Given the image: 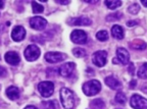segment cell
Returning a JSON list of instances; mask_svg holds the SVG:
<instances>
[{"mask_svg": "<svg viewBox=\"0 0 147 109\" xmlns=\"http://www.w3.org/2000/svg\"><path fill=\"white\" fill-rule=\"evenodd\" d=\"M60 101L62 106L65 109H71L75 105V96L74 93L67 88H62L60 90Z\"/></svg>", "mask_w": 147, "mask_h": 109, "instance_id": "6da1fadb", "label": "cell"}, {"mask_svg": "<svg viewBox=\"0 0 147 109\" xmlns=\"http://www.w3.org/2000/svg\"><path fill=\"white\" fill-rule=\"evenodd\" d=\"M101 90V84L96 80H92L83 85V92L87 96H94Z\"/></svg>", "mask_w": 147, "mask_h": 109, "instance_id": "7a4b0ae2", "label": "cell"}, {"mask_svg": "<svg viewBox=\"0 0 147 109\" xmlns=\"http://www.w3.org/2000/svg\"><path fill=\"white\" fill-rule=\"evenodd\" d=\"M40 53H41V51H40L39 47L32 44V45H29L26 48L24 54H25V57L28 61H35L40 56Z\"/></svg>", "mask_w": 147, "mask_h": 109, "instance_id": "3957f363", "label": "cell"}, {"mask_svg": "<svg viewBox=\"0 0 147 109\" xmlns=\"http://www.w3.org/2000/svg\"><path fill=\"white\" fill-rule=\"evenodd\" d=\"M38 90H39V93L43 97H49V96H51L53 94L54 85H53V83L49 82V81H45V82H42L38 85Z\"/></svg>", "mask_w": 147, "mask_h": 109, "instance_id": "277c9868", "label": "cell"}, {"mask_svg": "<svg viewBox=\"0 0 147 109\" xmlns=\"http://www.w3.org/2000/svg\"><path fill=\"white\" fill-rule=\"evenodd\" d=\"M107 53L106 51L103 50H100V51H97L93 54L92 56V61L95 65H97L98 67H102V66L105 65L106 61H107Z\"/></svg>", "mask_w": 147, "mask_h": 109, "instance_id": "5b68a950", "label": "cell"}, {"mask_svg": "<svg viewBox=\"0 0 147 109\" xmlns=\"http://www.w3.org/2000/svg\"><path fill=\"white\" fill-rule=\"evenodd\" d=\"M130 104L134 109H145L147 108V99L139 95H133L130 100Z\"/></svg>", "mask_w": 147, "mask_h": 109, "instance_id": "8992f818", "label": "cell"}, {"mask_svg": "<svg viewBox=\"0 0 147 109\" xmlns=\"http://www.w3.org/2000/svg\"><path fill=\"white\" fill-rule=\"evenodd\" d=\"M44 57L46 61L49 63H57L67 58V55L61 52H47Z\"/></svg>", "mask_w": 147, "mask_h": 109, "instance_id": "52a82bcc", "label": "cell"}, {"mask_svg": "<svg viewBox=\"0 0 147 109\" xmlns=\"http://www.w3.org/2000/svg\"><path fill=\"white\" fill-rule=\"evenodd\" d=\"M71 39L76 44H85L87 41V34L82 30H75L71 34Z\"/></svg>", "mask_w": 147, "mask_h": 109, "instance_id": "ba28073f", "label": "cell"}, {"mask_svg": "<svg viewBox=\"0 0 147 109\" xmlns=\"http://www.w3.org/2000/svg\"><path fill=\"white\" fill-rule=\"evenodd\" d=\"M75 68H76V64L74 63V62H67V63H64L60 66L59 69H58V73L62 77H69L73 75Z\"/></svg>", "mask_w": 147, "mask_h": 109, "instance_id": "9c48e42d", "label": "cell"}, {"mask_svg": "<svg viewBox=\"0 0 147 109\" xmlns=\"http://www.w3.org/2000/svg\"><path fill=\"white\" fill-rule=\"evenodd\" d=\"M30 26L35 30L41 31L44 30L47 26V21L45 18L41 17V16H34L30 20Z\"/></svg>", "mask_w": 147, "mask_h": 109, "instance_id": "30bf717a", "label": "cell"}, {"mask_svg": "<svg viewBox=\"0 0 147 109\" xmlns=\"http://www.w3.org/2000/svg\"><path fill=\"white\" fill-rule=\"evenodd\" d=\"M26 37V30L21 26H16L13 28L11 32V38L13 41L20 42Z\"/></svg>", "mask_w": 147, "mask_h": 109, "instance_id": "8fae6325", "label": "cell"}, {"mask_svg": "<svg viewBox=\"0 0 147 109\" xmlns=\"http://www.w3.org/2000/svg\"><path fill=\"white\" fill-rule=\"evenodd\" d=\"M117 57L119 62L123 64H127L130 60V55L129 52L125 49V48H117Z\"/></svg>", "mask_w": 147, "mask_h": 109, "instance_id": "7c38bea8", "label": "cell"}, {"mask_svg": "<svg viewBox=\"0 0 147 109\" xmlns=\"http://www.w3.org/2000/svg\"><path fill=\"white\" fill-rule=\"evenodd\" d=\"M20 56L16 52L14 51H8L7 53H5V61L7 63L11 64V65H16V64L20 63Z\"/></svg>", "mask_w": 147, "mask_h": 109, "instance_id": "4fadbf2b", "label": "cell"}, {"mask_svg": "<svg viewBox=\"0 0 147 109\" xmlns=\"http://www.w3.org/2000/svg\"><path fill=\"white\" fill-rule=\"evenodd\" d=\"M69 25L71 26H90L92 24V21L86 16H80V17L73 18L69 22Z\"/></svg>", "mask_w": 147, "mask_h": 109, "instance_id": "5bb4252c", "label": "cell"}, {"mask_svg": "<svg viewBox=\"0 0 147 109\" xmlns=\"http://www.w3.org/2000/svg\"><path fill=\"white\" fill-rule=\"evenodd\" d=\"M105 84L107 85L110 89H113V90H117V89H119V87L122 86V84L119 83V81L117 80V79H115V77H113V75L105 77Z\"/></svg>", "mask_w": 147, "mask_h": 109, "instance_id": "9a60e30c", "label": "cell"}, {"mask_svg": "<svg viewBox=\"0 0 147 109\" xmlns=\"http://www.w3.org/2000/svg\"><path fill=\"white\" fill-rule=\"evenodd\" d=\"M6 95L8 96L9 99H11V100H16L18 99L20 97V91H18V89L14 86H11L7 88L6 90Z\"/></svg>", "mask_w": 147, "mask_h": 109, "instance_id": "2e32d148", "label": "cell"}, {"mask_svg": "<svg viewBox=\"0 0 147 109\" xmlns=\"http://www.w3.org/2000/svg\"><path fill=\"white\" fill-rule=\"evenodd\" d=\"M111 34H113V36L115 37V39H119V40H121V39L124 38V30H123V28L121 27V26H113V28H111Z\"/></svg>", "mask_w": 147, "mask_h": 109, "instance_id": "e0dca14e", "label": "cell"}, {"mask_svg": "<svg viewBox=\"0 0 147 109\" xmlns=\"http://www.w3.org/2000/svg\"><path fill=\"white\" fill-rule=\"evenodd\" d=\"M129 45H130V47H131L132 49H135V50H144L145 48L147 47L146 43L143 42L142 40H134V41L131 42Z\"/></svg>", "mask_w": 147, "mask_h": 109, "instance_id": "ac0fdd59", "label": "cell"}, {"mask_svg": "<svg viewBox=\"0 0 147 109\" xmlns=\"http://www.w3.org/2000/svg\"><path fill=\"white\" fill-rule=\"evenodd\" d=\"M41 105L44 109H57L58 108V102L56 100L43 101V102L41 103Z\"/></svg>", "mask_w": 147, "mask_h": 109, "instance_id": "d6986e66", "label": "cell"}, {"mask_svg": "<svg viewBox=\"0 0 147 109\" xmlns=\"http://www.w3.org/2000/svg\"><path fill=\"white\" fill-rule=\"evenodd\" d=\"M137 75L140 79H147V62L146 63H143L142 65L140 66V68L138 69V73H137Z\"/></svg>", "mask_w": 147, "mask_h": 109, "instance_id": "ffe728a7", "label": "cell"}, {"mask_svg": "<svg viewBox=\"0 0 147 109\" xmlns=\"http://www.w3.org/2000/svg\"><path fill=\"white\" fill-rule=\"evenodd\" d=\"M105 5L109 9H115L122 5V1H119V0H115V1H111V0H110V1H105Z\"/></svg>", "mask_w": 147, "mask_h": 109, "instance_id": "44dd1931", "label": "cell"}, {"mask_svg": "<svg viewBox=\"0 0 147 109\" xmlns=\"http://www.w3.org/2000/svg\"><path fill=\"white\" fill-rule=\"evenodd\" d=\"M123 16V14L121 12H115V13L108 14L106 16V21L107 22H113V21H119L121 20V17Z\"/></svg>", "mask_w": 147, "mask_h": 109, "instance_id": "7402d4cb", "label": "cell"}, {"mask_svg": "<svg viewBox=\"0 0 147 109\" xmlns=\"http://www.w3.org/2000/svg\"><path fill=\"white\" fill-rule=\"evenodd\" d=\"M126 95H125L123 92H119V93L115 95V101H117L119 104H125L126 103Z\"/></svg>", "mask_w": 147, "mask_h": 109, "instance_id": "603a6c76", "label": "cell"}, {"mask_svg": "<svg viewBox=\"0 0 147 109\" xmlns=\"http://www.w3.org/2000/svg\"><path fill=\"white\" fill-rule=\"evenodd\" d=\"M32 7H33V12H34V13H41L44 10V7L42 6L41 4H39L38 2H35V1L32 3Z\"/></svg>", "mask_w": 147, "mask_h": 109, "instance_id": "cb8c5ba5", "label": "cell"}, {"mask_svg": "<svg viewBox=\"0 0 147 109\" xmlns=\"http://www.w3.org/2000/svg\"><path fill=\"white\" fill-rule=\"evenodd\" d=\"M96 38L98 39L99 41H106L108 39V33L106 31H99L96 34Z\"/></svg>", "mask_w": 147, "mask_h": 109, "instance_id": "d4e9b609", "label": "cell"}, {"mask_svg": "<svg viewBox=\"0 0 147 109\" xmlns=\"http://www.w3.org/2000/svg\"><path fill=\"white\" fill-rule=\"evenodd\" d=\"M73 54L78 58H81V57H84L86 55V51L82 48H75L73 50Z\"/></svg>", "mask_w": 147, "mask_h": 109, "instance_id": "484cf974", "label": "cell"}, {"mask_svg": "<svg viewBox=\"0 0 147 109\" xmlns=\"http://www.w3.org/2000/svg\"><path fill=\"white\" fill-rule=\"evenodd\" d=\"M139 10H140V6H139V4H137V3H134V4L130 5L128 8V11L132 14H137L138 12H139Z\"/></svg>", "mask_w": 147, "mask_h": 109, "instance_id": "4316f807", "label": "cell"}, {"mask_svg": "<svg viewBox=\"0 0 147 109\" xmlns=\"http://www.w3.org/2000/svg\"><path fill=\"white\" fill-rule=\"evenodd\" d=\"M92 105L94 107H104V102L101 99H96L92 102Z\"/></svg>", "mask_w": 147, "mask_h": 109, "instance_id": "83f0119b", "label": "cell"}, {"mask_svg": "<svg viewBox=\"0 0 147 109\" xmlns=\"http://www.w3.org/2000/svg\"><path fill=\"white\" fill-rule=\"evenodd\" d=\"M6 69L2 66H0V77H4L6 75Z\"/></svg>", "mask_w": 147, "mask_h": 109, "instance_id": "f1b7e54d", "label": "cell"}, {"mask_svg": "<svg viewBox=\"0 0 147 109\" xmlns=\"http://www.w3.org/2000/svg\"><path fill=\"white\" fill-rule=\"evenodd\" d=\"M127 26H128V27H135V26H137V22L129 21L128 23H127Z\"/></svg>", "mask_w": 147, "mask_h": 109, "instance_id": "f546056e", "label": "cell"}, {"mask_svg": "<svg viewBox=\"0 0 147 109\" xmlns=\"http://www.w3.org/2000/svg\"><path fill=\"white\" fill-rule=\"evenodd\" d=\"M129 71L131 73V75L134 73V64L133 63H131L130 65H129Z\"/></svg>", "mask_w": 147, "mask_h": 109, "instance_id": "4dcf8cb0", "label": "cell"}, {"mask_svg": "<svg viewBox=\"0 0 147 109\" xmlns=\"http://www.w3.org/2000/svg\"><path fill=\"white\" fill-rule=\"evenodd\" d=\"M136 86V81L135 80H133L131 82V84H130V87H131V88H134V87Z\"/></svg>", "mask_w": 147, "mask_h": 109, "instance_id": "1f68e13d", "label": "cell"}, {"mask_svg": "<svg viewBox=\"0 0 147 109\" xmlns=\"http://www.w3.org/2000/svg\"><path fill=\"white\" fill-rule=\"evenodd\" d=\"M58 3H60V4H69V1H62V0H60V1H58Z\"/></svg>", "mask_w": 147, "mask_h": 109, "instance_id": "d6a6232c", "label": "cell"}, {"mask_svg": "<svg viewBox=\"0 0 147 109\" xmlns=\"http://www.w3.org/2000/svg\"><path fill=\"white\" fill-rule=\"evenodd\" d=\"M141 3H142L144 6L147 7V0H142V1H141Z\"/></svg>", "mask_w": 147, "mask_h": 109, "instance_id": "836d02e7", "label": "cell"}, {"mask_svg": "<svg viewBox=\"0 0 147 109\" xmlns=\"http://www.w3.org/2000/svg\"><path fill=\"white\" fill-rule=\"evenodd\" d=\"M25 109H38V108H36V107H34V106H27Z\"/></svg>", "mask_w": 147, "mask_h": 109, "instance_id": "e575fe53", "label": "cell"}, {"mask_svg": "<svg viewBox=\"0 0 147 109\" xmlns=\"http://www.w3.org/2000/svg\"><path fill=\"white\" fill-rule=\"evenodd\" d=\"M3 6H4V2H3V1H0V9L3 8Z\"/></svg>", "mask_w": 147, "mask_h": 109, "instance_id": "d590c367", "label": "cell"}]
</instances>
